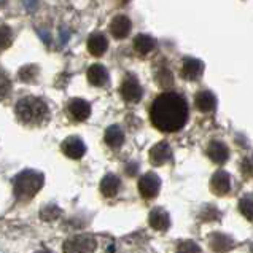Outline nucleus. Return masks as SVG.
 I'll return each mask as SVG.
<instances>
[{
    "label": "nucleus",
    "instance_id": "5",
    "mask_svg": "<svg viewBox=\"0 0 253 253\" xmlns=\"http://www.w3.org/2000/svg\"><path fill=\"white\" fill-rule=\"evenodd\" d=\"M120 92L123 99L126 100V102H139L142 99V94H143V89L142 86L137 82V78H134L132 75H127L125 78V82H123L121 88H120Z\"/></svg>",
    "mask_w": 253,
    "mask_h": 253
},
{
    "label": "nucleus",
    "instance_id": "16",
    "mask_svg": "<svg viewBox=\"0 0 253 253\" xmlns=\"http://www.w3.org/2000/svg\"><path fill=\"white\" fill-rule=\"evenodd\" d=\"M120 178L117 175H113V173H108L102 178V182H100V193L104 194L105 198H113L118 194V190H120Z\"/></svg>",
    "mask_w": 253,
    "mask_h": 253
},
{
    "label": "nucleus",
    "instance_id": "15",
    "mask_svg": "<svg viewBox=\"0 0 253 253\" xmlns=\"http://www.w3.org/2000/svg\"><path fill=\"white\" fill-rule=\"evenodd\" d=\"M211 188H212V191H213L215 194H220V196H223V194H226V193L229 191V188H231L229 175H228L226 172L218 170V172H216L215 175L212 177Z\"/></svg>",
    "mask_w": 253,
    "mask_h": 253
},
{
    "label": "nucleus",
    "instance_id": "22",
    "mask_svg": "<svg viewBox=\"0 0 253 253\" xmlns=\"http://www.w3.org/2000/svg\"><path fill=\"white\" fill-rule=\"evenodd\" d=\"M10 91V82L5 75L0 74V99L5 97Z\"/></svg>",
    "mask_w": 253,
    "mask_h": 253
},
{
    "label": "nucleus",
    "instance_id": "2",
    "mask_svg": "<svg viewBox=\"0 0 253 253\" xmlns=\"http://www.w3.org/2000/svg\"><path fill=\"white\" fill-rule=\"evenodd\" d=\"M18 120L27 126H39L48 118V107L39 97H23L16 104Z\"/></svg>",
    "mask_w": 253,
    "mask_h": 253
},
{
    "label": "nucleus",
    "instance_id": "19",
    "mask_svg": "<svg viewBox=\"0 0 253 253\" xmlns=\"http://www.w3.org/2000/svg\"><path fill=\"white\" fill-rule=\"evenodd\" d=\"M155 40L150 37V35H137L135 40H134V48H135V51L137 53H140V54H148L153 51V48H155Z\"/></svg>",
    "mask_w": 253,
    "mask_h": 253
},
{
    "label": "nucleus",
    "instance_id": "8",
    "mask_svg": "<svg viewBox=\"0 0 253 253\" xmlns=\"http://www.w3.org/2000/svg\"><path fill=\"white\" fill-rule=\"evenodd\" d=\"M62 151H64V155L72 158V160H80L84 155L86 147L82 142V139H78V137H67L62 143Z\"/></svg>",
    "mask_w": 253,
    "mask_h": 253
},
{
    "label": "nucleus",
    "instance_id": "14",
    "mask_svg": "<svg viewBox=\"0 0 253 253\" xmlns=\"http://www.w3.org/2000/svg\"><path fill=\"white\" fill-rule=\"evenodd\" d=\"M88 82L92 86H104L108 82V72L102 64H94L88 69Z\"/></svg>",
    "mask_w": 253,
    "mask_h": 253
},
{
    "label": "nucleus",
    "instance_id": "1",
    "mask_svg": "<svg viewBox=\"0 0 253 253\" xmlns=\"http://www.w3.org/2000/svg\"><path fill=\"white\" fill-rule=\"evenodd\" d=\"M151 125L161 132H177L188 121V104L177 92L160 94L150 107Z\"/></svg>",
    "mask_w": 253,
    "mask_h": 253
},
{
    "label": "nucleus",
    "instance_id": "4",
    "mask_svg": "<svg viewBox=\"0 0 253 253\" xmlns=\"http://www.w3.org/2000/svg\"><path fill=\"white\" fill-rule=\"evenodd\" d=\"M139 191L140 194L145 199H153L158 196L160 193V188H161V182H160V177L156 175L153 172H148L145 175H142L139 180Z\"/></svg>",
    "mask_w": 253,
    "mask_h": 253
},
{
    "label": "nucleus",
    "instance_id": "11",
    "mask_svg": "<svg viewBox=\"0 0 253 253\" xmlns=\"http://www.w3.org/2000/svg\"><path fill=\"white\" fill-rule=\"evenodd\" d=\"M69 113L77 121H84L91 115V105L83 99H72L69 102Z\"/></svg>",
    "mask_w": 253,
    "mask_h": 253
},
{
    "label": "nucleus",
    "instance_id": "9",
    "mask_svg": "<svg viewBox=\"0 0 253 253\" xmlns=\"http://www.w3.org/2000/svg\"><path fill=\"white\" fill-rule=\"evenodd\" d=\"M207 156L211 158L215 164H225L228 156H229V151H228V147L223 142L212 140L207 147Z\"/></svg>",
    "mask_w": 253,
    "mask_h": 253
},
{
    "label": "nucleus",
    "instance_id": "17",
    "mask_svg": "<svg viewBox=\"0 0 253 253\" xmlns=\"http://www.w3.org/2000/svg\"><path fill=\"white\" fill-rule=\"evenodd\" d=\"M170 225L169 215L164 209H155L153 212L150 213V226L156 229V231H166Z\"/></svg>",
    "mask_w": 253,
    "mask_h": 253
},
{
    "label": "nucleus",
    "instance_id": "12",
    "mask_svg": "<svg viewBox=\"0 0 253 253\" xmlns=\"http://www.w3.org/2000/svg\"><path fill=\"white\" fill-rule=\"evenodd\" d=\"M194 104H196L198 110H201L202 113H209L215 110L216 107V99L211 91H199L194 97Z\"/></svg>",
    "mask_w": 253,
    "mask_h": 253
},
{
    "label": "nucleus",
    "instance_id": "10",
    "mask_svg": "<svg viewBox=\"0 0 253 253\" xmlns=\"http://www.w3.org/2000/svg\"><path fill=\"white\" fill-rule=\"evenodd\" d=\"M170 156H172V150L168 145V142L158 143V145H155L150 151V161H151V164H155V166L166 164L170 160Z\"/></svg>",
    "mask_w": 253,
    "mask_h": 253
},
{
    "label": "nucleus",
    "instance_id": "20",
    "mask_svg": "<svg viewBox=\"0 0 253 253\" xmlns=\"http://www.w3.org/2000/svg\"><path fill=\"white\" fill-rule=\"evenodd\" d=\"M13 32L8 26H0V49H5L11 45Z\"/></svg>",
    "mask_w": 253,
    "mask_h": 253
},
{
    "label": "nucleus",
    "instance_id": "3",
    "mask_svg": "<svg viewBox=\"0 0 253 253\" xmlns=\"http://www.w3.org/2000/svg\"><path fill=\"white\" fill-rule=\"evenodd\" d=\"M43 186V175L34 170H24L14 178V196L18 201H31Z\"/></svg>",
    "mask_w": 253,
    "mask_h": 253
},
{
    "label": "nucleus",
    "instance_id": "7",
    "mask_svg": "<svg viewBox=\"0 0 253 253\" xmlns=\"http://www.w3.org/2000/svg\"><path fill=\"white\" fill-rule=\"evenodd\" d=\"M204 74V64L198 59H193V57H186L183 59V66H182V75L185 80L190 82H196Z\"/></svg>",
    "mask_w": 253,
    "mask_h": 253
},
{
    "label": "nucleus",
    "instance_id": "21",
    "mask_svg": "<svg viewBox=\"0 0 253 253\" xmlns=\"http://www.w3.org/2000/svg\"><path fill=\"white\" fill-rule=\"evenodd\" d=\"M241 212L245 215L247 220H252V196L250 194H247L245 199L241 201Z\"/></svg>",
    "mask_w": 253,
    "mask_h": 253
},
{
    "label": "nucleus",
    "instance_id": "13",
    "mask_svg": "<svg viewBox=\"0 0 253 253\" xmlns=\"http://www.w3.org/2000/svg\"><path fill=\"white\" fill-rule=\"evenodd\" d=\"M108 48V42L104 34H92L88 39V51L92 56H102Z\"/></svg>",
    "mask_w": 253,
    "mask_h": 253
},
{
    "label": "nucleus",
    "instance_id": "18",
    "mask_svg": "<svg viewBox=\"0 0 253 253\" xmlns=\"http://www.w3.org/2000/svg\"><path fill=\"white\" fill-rule=\"evenodd\" d=\"M105 142L108 147L112 148H120L125 142V134L118 126H110L105 132Z\"/></svg>",
    "mask_w": 253,
    "mask_h": 253
},
{
    "label": "nucleus",
    "instance_id": "6",
    "mask_svg": "<svg viewBox=\"0 0 253 253\" xmlns=\"http://www.w3.org/2000/svg\"><path fill=\"white\" fill-rule=\"evenodd\" d=\"M131 27H132L131 19H129L127 16H125V14H118V16H115L112 19L110 32H112V35L115 39L123 40V39L127 37L129 32H131Z\"/></svg>",
    "mask_w": 253,
    "mask_h": 253
}]
</instances>
